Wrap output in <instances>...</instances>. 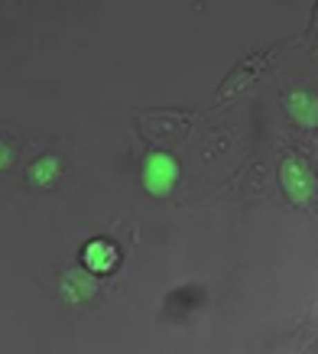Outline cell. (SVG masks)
<instances>
[{"label": "cell", "instance_id": "5", "mask_svg": "<svg viewBox=\"0 0 318 354\" xmlns=\"http://www.w3.org/2000/svg\"><path fill=\"white\" fill-rule=\"evenodd\" d=\"M286 114L296 127L315 130L318 127V95L306 88H292L286 95Z\"/></svg>", "mask_w": 318, "mask_h": 354}, {"label": "cell", "instance_id": "1", "mask_svg": "<svg viewBox=\"0 0 318 354\" xmlns=\"http://www.w3.org/2000/svg\"><path fill=\"white\" fill-rule=\"evenodd\" d=\"M279 185L292 205L306 208V205L315 202L318 195V176L312 169V162L302 160V156H286L279 162Z\"/></svg>", "mask_w": 318, "mask_h": 354}, {"label": "cell", "instance_id": "3", "mask_svg": "<svg viewBox=\"0 0 318 354\" xmlns=\"http://www.w3.org/2000/svg\"><path fill=\"white\" fill-rule=\"evenodd\" d=\"M82 263H85V270H91L95 277H107V273H114L117 263H120V247H117L111 237H91V241L82 247Z\"/></svg>", "mask_w": 318, "mask_h": 354}, {"label": "cell", "instance_id": "2", "mask_svg": "<svg viewBox=\"0 0 318 354\" xmlns=\"http://www.w3.org/2000/svg\"><path fill=\"white\" fill-rule=\"evenodd\" d=\"M179 160L172 153H149L143 166H140V179H143V189H147L153 198H166L172 195L176 183H179Z\"/></svg>", "mask_w": 318, "mask_h": 354}, {"label": "cell", "instance_id": "4", "mask_svg": "<svg viewBox=\"0 0 318 354\" xmlns=\"http://www.w3.org/2000/svg\"><path fill=\"white\" fill-rule=\"evenodd\" d=\"M95 292H97V277L91 270H65L62 279H59V296L68 306H85V302L95 299Z\"/></svg>", "mask_w": 318, "mask_h": 354}, {"label": "cell", "instance_id": "6", "mask_svg": "<svg viewBox=\"0 0 318 354\" xmlns=\"http://www.w3.org/2000/svg\"><path fill=\"white\" fill-rule=\"evenodd\" d=\"M26 179H30L32 189H53L62 179V160L55 153H46L39 160H32V166L26 169Z\"/></svg>", "mask_w": 318, "mask_h": 354}, {"label": "cell", "instance_id": "7", "mask_svg": "<svg viewBox=\"0 0 318 354\" xmlns=\"http://www.w3.org/2000/svg\"><path fill=\"white\" fill-rule=\"evenodd\" d=\"M0 166H3V169H10V166H13V150H10V143H3V147H0Z\"/></svg>", "mask_w": 318, "mask_h": 354}]
</instances>
